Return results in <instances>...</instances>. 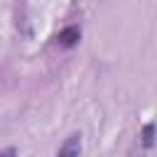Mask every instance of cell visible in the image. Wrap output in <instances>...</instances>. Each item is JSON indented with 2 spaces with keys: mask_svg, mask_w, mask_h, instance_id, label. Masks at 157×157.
Masks as SVG:
<instances>
[{
  "mask_svg": "<svg viewBox=\"0 0 157 157\" xmlns=\"http://www.w3.org/2000/svg\"><path fill=\"white\" fill-rule=\"evenodd\" d=\"M81 155H83V132L74 130L64 137V142L59 145L54 157H81Z\"/></svg>",
  "mask_w": 157,
  "mask_h": 157,
  "instance_id": "1",
  "label": "cell"
},
{
  "mask_svg": "<svg viewBox=\"0 0 157 157\" xmlns=\"http://www.w3.org/2000/svg\"><path fill=\"white\" fill-rule=\"evenodd\" d=\"M0 157H17V147H5V150H0Z\"/></svg>",
  "mask_w": 157,
  "mask_h": 157,
  "instance_id": "4",
  "label": "cell"
},
{
  "mask_svg": "<svg viewBox=\"0 0 157 157\" xmlns=\"http://www.w3.org/2000/svg\"><path fill=\"white\" fill-rule=\"evenodd\" d=\"M140 145L142 150H152L155 147V123H145L140 130Z\"/></svg>",
  "mask_w": 157,
  "mask_h": 157,
  "instance_id": "3",
  "label": "cell"
},
{
  "mask_svg": "<svg viewBox=\"0 0 157 157\" xmlns=\"http://www.w3.org/2000/svg\"><path fill=\"white\" fill-rule=\"evenodd\" d=\"M54 39H56V44H59V47L71 49V47H76V44L81 42V29H78V27H66V29H61Z\"/></svg>",
  "mask_w": 157,
  "mask_h": 157,
  "instance_id": "2",
  "label": "cell"
}]
</instances>
